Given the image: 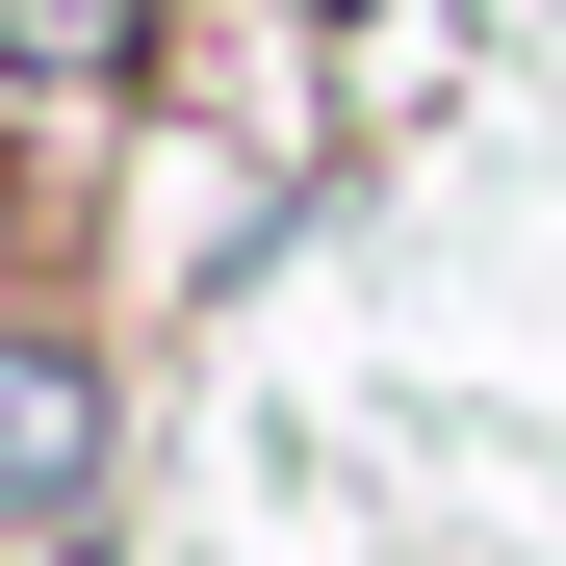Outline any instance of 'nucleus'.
<instances>
[{
    "mask_svg": "<svg viewBox=\"0 0 566 566\" xmlns=\"http://www.w3.org/2000/svg\"><path fill=\"white\" fill-rule=\"evenodd\" d=\"M77 515H104V360L0 310V541H77Z\"/></svg>",
    "mask_w": 566,
    "mask_h": 566,
    "instance_id": "nucleus-1",
    "label": "nucleus"
}]
</instances>
